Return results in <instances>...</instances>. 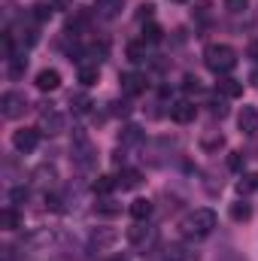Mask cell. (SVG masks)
<instances>
[{"mask_svg": "<svg viewBox=\"0 0 258 261\" xmlns=\"http://www.w3.org/2000/svg\"><path fill=\"white\" fill-rule=\"evenodd\" d=\"M203 64H207L210 73H216V76H228L237 67V52L228 43H210L203 49Z\"/></svg>", "mask_w": 258, "mask_h": 261, "instance_id": "6da1fadb", "label": "cell"}, {"mask_svg": "<svg viewBox=\"0 0 258 261\" xmlns=\"http://www.w3.org/2000/svg\"><path fill=\"white\" fill-rule=\"evenodd\" d=\"M183 234L186 237H194V240H200V237H210L213 234V228H216V213L210 210V206H200V210H194L189 213L186 219H183Z\"/></svg>", "mask_w": 258, "mask_h": 261, "instance_id": "7a4b0ae2", "label": "cell"}, {"mask_svg": "<svg viewBox=\"0 0 258 261\" xmlns=\"http://www.w3.org/2000/svg\"><path fill=\"white\" fill-rule=\"evenodd\" d=\"M70 158H73V164L79 167V170H91L94 167V161H97V155H94V146H91V140L85 137V134H76L73 137V146H70Z\"/></svg>", "mask_w": 258, "mask_h": 261, "instance_id": "3957f363", "label": "cell"}, {"mask_svg": "<svg viewBox=\"0 0 258 261\" xmlns=\"http://www.w3.org/2000/svg\"><path fill=\"white\" fill-rule=\"evenodd\" d=\"M24 110H28V97L21 91H3V97H0L3 119H18V116H24Z\"/></svg>", "mask_w": 258, "mask_h": 261, "instance_id": "277c9868", "label": "cell"}, {"mask_svg": "<svg viewBox=\"0 0 258 261\" xmlns=\"http://www.w3.org/2000/svg\"><path fill=\"white\" fill-rule=\"evenodd\" d=\"M40 146V128H21L12 134V149L18 152V155H28V152H34Z\"/></svg>", "mask_w": 258, "mask_h": 261, "instance_id": "5b68a950", "label": "cell"}, {"mask_svg": "<svg viewBox=\"0 0 258 261\" xmlns=\"http://www.w3.org/2000/svg\"><path fill=\"white\" fill-rule=\"evenodd\" d=\"M40 130L43 134H61L64 130V116L52 103H43V110H40Z\"/></svg>", "mask_w": 258, "mask_h": 261, "instance_id": "8992f818", "label": "cell"}, {"mask_svg": "<svg viewBox=\"0 0 258 261\" xmlns=\"http://www.w3.org/2000/svg\"><path fill=\"white\" fill-rule=\"evenodd\" d=\"M152 240H155V228H152L149 222H134V225L128 228V243H131V246L146 249Z\"/></svg>", "mask_w": 258, "mask_h": 261, "instance_id": "52a82bcc", "label": "cell"}, {"mask_svg": "<svg viewBox=\"0 0 258 261\" xmlns=\"http://www.w3.org/2000/svg\"><path fill=\"white\" fill-rule=\"evenodd\" d=\"M194 116H197V107H194V100H189V97L170 103V119L176 125H189V122H194Z\"/></svg>", "mask_w": 258, "mask_h": 261, "instance_id": "ba28073f", "label": "cell"}, {"mask_svg": "<svg viewBox=\"0 0 258 261\" xmlns=\"http://www.w3.org/2000/svg\"><path fill=\"white\" fill-rule=\"evenodd\" d=\"M116 237H119V234H116L113 228H97V231L88 237V249H91V252H104V249H110V246L116 243Z\"/></svg>", "mask_w": 258, "mask_h": 261, "instance_id": "9c48e42d", "label": "cell"}, {"mask_svg": "<svg viewBox=\"0 0 258 261\" xmlns=\"http://www.w3.org/2000/svg\"><path fill=\"white\" fill-rule=\"evenodd\" d=\"M143 91H146V76H143V73H137V70L122 73V94L137 97V94H143Z\"/></svg>", "mask_w": 258, "mask_h": 261, "instance_id": "30bf717a", "label": "cell"}, {"mask_svg": "<svg viewBox=\"0 0 258 261\" xmlns=\"http://www.w3.org/2000/svg\"><path fill=\"white\" fill-rule=\"evenodd\" d=\"M216 91H219L222 97L234 100V97H240V94H243V82H240V79H234V76H219Z\"/></svg>", "mask_w": 258, "mask_h": 261, "instance_id": "8fae6325", "label": "cell"}, {"mask_svg": "<svg viewBox=\"0 0 258 261\" xmlns=\"http://www.w3.org/2000/svg\"><path fill=\"white\" fill-rule=\"evenodd\" d=\"M237 128L243 130L246 137L258 134V110L255 107H243V110H240V116H237Z\"/></svg>", "mask_w": 258, "mask_h": 261, "instance_id": "7c38bea8", "label": "cell"}, {"mask_svg": "<svg viewBox=\"0 0 258 261\" xmlns=\"http://www.w3.org/2000/svg\"><path fill=\"white\" fill-rule=\"evenodd\" d=\"M152 210H155V206H152L149 197H134L131 206H128V213L134 216V222H149V219H152Z\"/></svg>", "mask_w": 258, "mask_h": 261, "instance_id": "4fadbf2b", "label": "cell"}, {"mask_svg": "<svg viewBox=\"0 0 258 261\" xmlns=\"http://www.w3.org/2000/svg\"><path fill=\"white\" fill-rule=\"evenodd\" d=\"M58 85H61V73L55 67H46V70L37 73V88L40 91H55Z\"/></svg>", "mask_w": 258, "mask_h": 261, "instance_id": "5bb4252c", "label": "cell"}, {"mask_svg": "<svg viewBox=\"0 0 258 261\" xmlns=\"http://www.w3.org/2000/svg\"><path fill=\"white\" fill-rule=\"evenodd\" d=\"M143 137H146V134H143L140 125H125V128L119 130V146H122V149H128V146H140Z\"/></svg>", "mask_w": 258, "mask_h": 261, "instance_id": "9a60e30c", "label": "cell"}, {"mask_svg": "<svg viewBox=\"0 0 258 261\" xmlns=\"http://www.w3.org/2000/svg\"><path fill=\"white\" fill-rule=\"evenodd\" d=\"M149 261H186V249L183 246H161L158 252H152Z\"/></svg>", "mask_w": 258, "mask_h": 261, "instance_id": "2e32d148", "label": "cell"}, {"mask_svg": "<svg viewBox=\"0 0 258 261\" xmlns=\"http://www.w3.org/2000/svg\"><path fill=\"white\" fill-rule=\"evenodd\" d=\"M76 76H79V82H82L85 88H91V85L100 79V67H97V64H79Z\"/></svg>", "mask_w": 258, "mask_h": 261, "instance_id": "e0dca14e", "label": "cell"}, {"mask_svg": "<svg viewBox=\"0 0 258 261\" xmlns=\"http://www.w3.org/2000/svg\"><path fill=\"white\" fill-rule=\"evenodd\" d=\"M0 225H3V231H15L18 225H21V216H18V210L9 203V206H3V213H0Z\"/></svg>", "mask_w": 258, "mask_h": 261, "instance_id": "ac0fdd59", "label": "cell"}, {"mask_svg": "<svg viewBox=\"0 0 258 261\" xmlns=\"http://www.w3.org/2000/svg\"><path fill=\"white\" fill-rule=\"evenodd\" d=\"M6 61H9V76H12V79H18V76L28 70V58H24V52H15V49H12Z\"/></svg>", "mask_w": 258, "mask_h": 261, "instance_id": "d6986e66", "label": "cell"}, {"mask_svg": "<svg viewBox=\"0 0 258 261\" xmlns=\"http://www.w3.org/2000/svg\"><path fill=\"white\" fill-rule=\"evenodd\" d=\"M119 182V189H125V192H131V189H140V182H143V176H140V170H122V176L116 179Z\"/></svg>", "mask_w": 258, "mask_h": 261, "instance_id": "ffe728a7", "label": "cell"}, {"mask_svg": "<svg viewBox=\"0 0 258 261\" xmlns=\"http://www.w3.org/2000/svg\"><path fill=\"white\" fill-rule=\"evenodd\" d=\"M34 179H37V186L49 189V186L58 179V173H55V167H46V164H43V167H37V170H34Z\"/></svg>", "mask_w": 258, "mask_h": 261, "instance_id": "44dd1931", "label": "cell"}, {"mask_svg": "<svg viewBox=\"0 0 258 261\" xmlns=\"http://www.w3.org/2000/svg\"><path fill=\"white\" fill-rule=\"evenodd\" d=\"M231 219H234V222H249V219H252V203H246V200L231 203Z\"/></svg>", "mask_w": 258, "mask_h": 261, "instance_id": "7402d4cb", "label": "cell"}, {"mask_svg": "<svg viewBox=\"0 0 258 261\" xmlns=\"http://www.w3.org/2000/svg\"><path fill=\"white\" fill-rule=\"evenodd\" d=\"M122 3H125V0H94V6H97V12H100L104 18H113V15H119Z\"/></svg>", "mask_w": 258, "mask_h": 261, "instance_id": "603a6c76", "label": "cell"}, {"mask_svg": "<svg viewBox=\"0 0 258 261\" xmlns=\"http://www.w3.org/2000/svg\"><path fill=\"white\" fill-rule=\"evenodd\" d=\"M237 192H240L243 197L252 195V192H258V173H243L240 182H237Z\"/></svg>", "mask_w": 258, "mask_h": 261, "instance_id": "cb8c5ba5", "label": "cell"}, {"mask_svg": "<svg viewBox=\"0 0 258 261\" xmlns=\"http://www.w3.org/2000/svg\"><path fill=\"white\" fill-rule=\"evenodd\" d=\"M85 24H88V15H85L82 9H76V12H73V15L67 18V31H70L73 37H76V34H79V31H82Z\"/></svg>", "mask_w": 258, "mask_h": 261, "instance_id": "d4e9b609", "label": "cell"}, {"mask_svg": "<svg viewBox=\"0 0 258 261\" xmlns=\"http://www.w3.org/2000/svg\"><path fill=\"white\" fill-rule=\"evenodd\" d=\"M94 213H97V216H119V213H122V206H119L116 200L104 197V200H97V203H94Z\"/></svg>", "mask_w": 258, "mask_h": 261, "instance_id": "484cf974", "label": "cell"}, {"mask_svg": "<svg viewBox=\"0 0 258 261\" xmlns=\"http://www.w3.org/2000/svg\"><path fill=\"white\" fill-rule=\"evenodd\" d=\"M91 189H94V195H110L113 189H119V182H116L113 176H97Z\"/></svg>", "mask_w": 258, "mask_h": 261, "instance_id": "4316f807", "label": "cell"}, {"mask_svg": "<svg viewBox=\"0 0 258 261\" xmlns=\"http://www.w3.org/2000/svg\"><path fill=\"white\" fill-rule=\"evenodd\" d=\"M52 9H55L52 3H37V6H34V12H31V18H34L37 24H43V21H49V18H52Z\"/></svg>", "mask_w": 258, "mask_h": 261, "instance_id": "83f0119b", "label": "cell"}, {"mask_svg": "<svg viewBox=\"0 0 258 261\" xmlns=\"http://www.w3.org/2000/svg\"><path fill=\"white\" fill-rule=\"evenodd\" d=\"M146 58H149V52H146V43H128V61L140 64V61H146Z\"/></svg>", "mask_w": 258, "mask_h": 261, "instance_id": "f1b7e54d", "label": "cell"}, {"mask_svg": "<svg viewBox=\"0 0 258 261\" xmlns=\"http://www.w3.org/2000/svg\"><path fill=\"white\" fill-rule=\"evenodd\" d=\"M200 146L207 149V152H216L219 146H225V137L216 130V134H207V137H200Z\"/></svg>", "mask_w": 258, "mask_h": 261, "instance_id": "f546056e", "label": "cell"}, {"mask_svg": "<svg viewBox=\"0 0 258 261\" xmlns=\"http://www.w3.org/2000/svg\"><path fill=\"white\" fill-rule=\"evenodd\" d=\"M70 107H73V113H79V116H82V113H88L91 97H88V94H73V97H70Z\"/></svg>", "mask_w": 258, "mask_h": 261, "instance_id": "4dcf8cb0", "label": "cell"}, {"mask_svg": "<svg viewBox=\"0 0 258 261\" xmlns=\"http://www.w3.org/2000/svg\"><path fill=\"white\" fill-rule=\"evenodd\" d=\"M28 197H31V192H28L24 186H15V189L9 192V203H12V206H21V203H28Z\"/></svg>", "mask_w": 258, "mask_h": 261, "instance_id": "1f68e13d", "label": "cell"}, {"mask_svg": "<svg viewBox=\"0 0 258 261\" xmlns=\"http://www.w3.org/2000/svg\"><path fill=\"white\" fill-rule=\"evenodd\" d=\"M228 167H231L234 173H240V170L246 167V155H243V152H231V155H228Z\"/></svg>", "mask_w": 258, "mask_h": 261, "instance_id": "d6a6232c", "label": "cell"}, {"mask_svg": "<svg viewBox=\"0 0 258 261\" xmlns=\"http://www.w3.org/2000/svg\"><path fill=\"white\" fill-rule=\"evenodd\" d=\"M161 40V28L158 24H146L143 28V43H158Z\"/></svg>", "mask_w": 258, "mask_h": 261, "instance_id": "836d02e7", "label": "cell"}, {"mask_svg": "<svg viewBox=\"0 0 258 261\" xmlns=\"http://www.w3.org/2000/svg\"><path fill=\"white\" fill-rule=\"evenodd\" d=\"M225 100H228V97H219V100L210 103V113H213L216 119H225V116H228V103H225Z\"/></svg>", "mask_w": 258, "mask_h": 261, "instance_id": "e575fe53", "label": "cell"}, {"mask_svg": "<svg viewBox=\"0 0 258 261\" xmlns=\"http://www.w3.org/2000/svg\"><path fill=\"white\" fill-rule=\"evenodd\" d=\"M249 6V0H225V9L228 12H243Z\"/></svg>", "mask_w": 258, "mask_h": 261, "instance_id": "d590c367", "label": "cell"}, {"mask_svg": "<svg viewBox=\"0 0 258 261\" xmlns=\"http://www.w3.org/2000/svg\"><path fill=\"white\" fill-rule=\"evenodd\" d=\"M186 91H189V94H197V91H200V79H197V76H186Z\"/></svg>", "mask_w": 258, "mask_h": 261, "instance_id": "8d00e7d4", "label": "cell"}, {"mask_svg": "<svg viewBox=\"0 0 258 261\" xmlns=\"http://www.w3.org/2000/svg\"><path fill=\"white\" fill-rule=\"evenodd\" d=\"M152 12H155V6H152V3H143V6H140V21L152 18Z\"/></svg>", "mask_w": 258, "mask_h": 261, "instance_id": "74e56055", "label": "cell"}, {"mask_svg": "<svg viewBox=\"0 0 258 261\" xmlns=\"http://www.w3.org/2000/svg\"><path fill=\"white\" fill-rule=\"evenodd\" d=\"M113 107H116V110H113L116 116H128V113H131V107H128V103H119V100H116Z\"/></svg>", "mask_w": 258, "mask_h": 261, "instance_id": "f35d334b", "label": "cell"}, {"mask_svg": "<svg viewBox=\"0 0 258 261\" xmlns=\"http://www.w3.org/2000/svg\"><path fill=\"white\" fill-rule=\"evenodd\" d=\"M55 9H73V0H49Z\"/></svg>", "mask_w": 258, "mask_h": 261, "instance_id": "ab89813d", "label": "cell"}, {"mask_svg": "<svg viewBox=\"0 0 258 261\" xmlns=\"http://www.w3.org/2000/svg\"><path fill=\"white\" fill-rule=\"evenodd\" d=\"M107 261H131V258H128V255H110Z\"/></svg>", "mask_w": 258, "mask_h": 261, "instance_id": "60d3db41", "label": "cell"}, {"mask_svg": "<svg viewBox=\"0 0 258 261\" xmlns=\"http://www.w3.org/2000/svg\"><path fill=\"white\" fill-rule=\"evenodd\" d=\"M252 82H255V85H258V70H255V73H252Z\"/></svg>", "mask_w": 258, "mask_h": 261, "instance_id": "b9f144b4", "label": "cell"}, {"mask_svg": "<svg viewBox=\"0 0 258 261\" xmlns=\"http://www.w3.org/2000/svg\"><path fill=\"white\" fill-rule=\"evenodd\" d=\"M173 3H186V0H173Z\"/></svg>", "mask_w": 258, "mask_h": 261, "instance_id": "7bdbcfd3", "label": "cell"}]
</instances>
